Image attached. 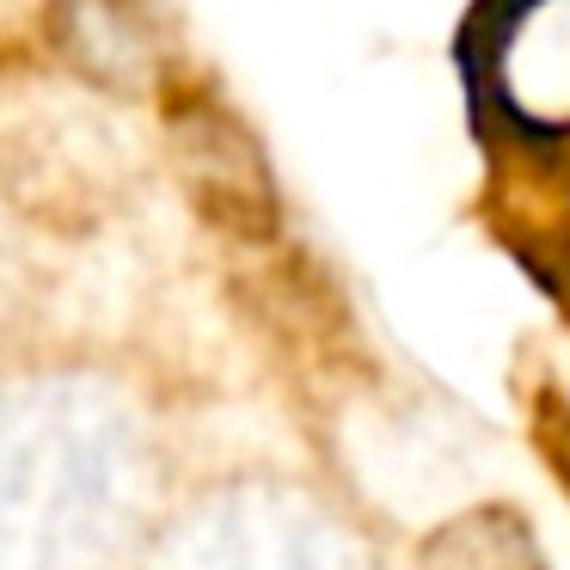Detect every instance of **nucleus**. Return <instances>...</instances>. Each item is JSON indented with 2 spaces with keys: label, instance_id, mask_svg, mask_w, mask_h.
I'll list each match as a JSON object with an SVG mask.
<instances>
[{
  "label": "nucleus",
  "instance_id": "nucleus-1",
  "mask_svg": "<svg viewBox=\"0 0 570 570\" xmlns=\"http://www.w3.org/2000/svg\"><path fill=\"white\" fill-rule=\"evenodd\" d=\"M190 460V386L99 332L0 356V570H129Z\"/></svg>",
  "mask_w": 570,
  "mask_h": 570
},
{
  "label": "nucleus",
  "instance_id": "nucleus-2",
  "mask_svg": "<svg viewBox=\"0 0 570 570\" xmlns=\"http://www.w3.org/2000/svg\"><path fill=\"white\" fill-rule=\"evenodd\" d=\"M166 178L160 111L92 87L31 38H0V209L43 246L124 227Z\"/></svg>",
  "mask_w": 570,
  "mask_h": 570
},
{
  "label": "nucleus",
  "instance_id": "nucleus-3",
  "mask_svg": "<svg viewBox=\"0 0 570 570\" xmlns=\"http://www.w3.org/2000/svg\"><path fill=\"white\" fill-rule=\"evenodd\" d=\"M129 570H393V552L332 472L246 454L190 466Z\"/></svg>",
  "mask_w": 570,
  "mask_h": 570
},
{
  "label": "nucleus",
  "instance_id": "nucleus-4",
  "mask_svg": "<svg viewBox=\"0 0 570 570\" xmlns=\"http://www.w3.org/2000/svg\"><path fill=\"white\" fill-rule=\"evenodd\" d=\"M460 75L503 160L570 154V0H472Z\"/></svg>",
  "mask_w": 570,
  "mask_h": 570
},
{
  "label": "nucleus",
  "instance_id": "nucleus-5",
  "mask_svg": "<svg viewBox=\"0 0 570 570\" xmlns=\"http://www.w3.org/2000/svg\"><path fill=\"white\" fill-rule=\"evenodd\" d=\"M26 38L87 75L92 87L124 92L136 105H160L190 80L173 0H38Z\"/></svg>",
  "mask_w": 570,
  "mask_h": 570
},
{
  "label": "nucleus",
  "instance_id": "nucleus-6",
  "mask_svg": "<svg viewBox=\"0 0 570 570\" xmlns=\"http://www.w3.org/2000/svg\"><path fill=\"white\" fill-rule=\"evenodd\" d=\"M50 301H56L50 246L0 209V356L50 325Z\"/></svg>",
  "mask_w": 570,
  "mask_h": 570
},
{
  "label": "nucleus",
  "instance_id": "nucleus-7",
  "mask_svg": "<svg viewBox=\"0 0 570 570\" xmlns=\"http://www.w3.org/2000/svg\"><path fill=\"white\" fill-rule=\"evenodd\" d=\"M528 166L558 185V222H552V234H546V239H552V252H558L552 264L570 276V154H558V160H528Z\"/></svg>",
  "mask_w": 570,
  "mask_h": 570
},
{
  "label": "nucleus",
  "instance_id": "nucleus-8",
  "mask_svg": "<svg viewBox=\"0 0 570 570\" xmlns=\"http://www.w3.org/2000/svg\"><path fill=\"white\" fill-rule=\"evenodd\" d=\"M38 0H0V19H19V13H31Z\"/></svg>",
  "mask_w": 570,
  "mask_h": 570
}]
</instances>
